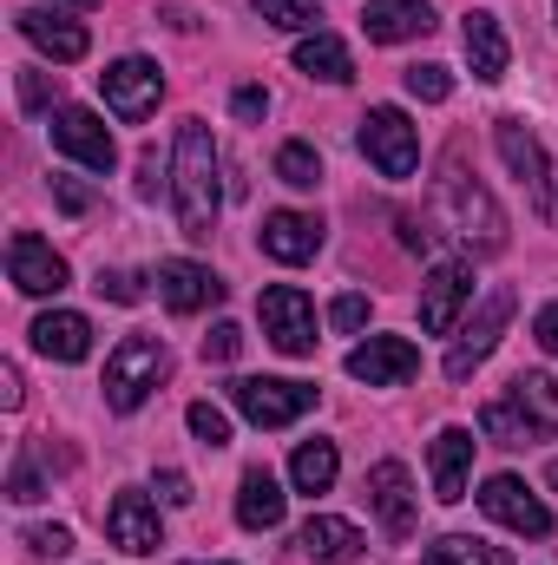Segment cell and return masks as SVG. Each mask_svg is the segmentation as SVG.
Returning <instances> with one entry per match:
<instances>
[{"mask_svg": "<svg viewBox=\"0 0 558 565\" xmlns=\"http://www.w3.org/2000/svg\"><path fill=\"white\" fill-rule=\"evenodd\" d=\"M433 231L460 237L473 257L506 250V211H500V204H493V191H486V184H473L460 164L440 178V198H433V224H427V237H433Z\"/></svg>", "mask_w": 558, "mask_h": 565, "instance_id": "cell-2", "label": "cell"}, {"mask_svg": "<svg viewBox=\"0 0 558 565\" xmlns=\"http://www.w3.org/2000/svg\"><path fill=\"white\" fill-rule=\"evenodd\" d=\"M230 113H237L244 126H257V119L270 113V93H264V86H237V93H230Z\"/></svg>", "mask_w": 558, "mask_h": 565, "instance_id": "cell-41", "label": "cell"}, {"mask_svg": "<svg viewBox=\"0 0 558 565\" xmlns=\"http://www.w3.org/2000/svg\"><path fill=\"white\" fill-rule=\"evenodd\" d=\"M20 33H26L53 66H73V60H86V46H93V33H86L79 20L46 13V7H26V13H20Z\"/></svg>", "mask_w": 558, "mask_h": 565, "instance_id": "cell-22", "label": "cell"}, {"mask_svg": "<svg viewBox=\"0 0 558 565\" xmlns=\"http://www.w3.org/2000/svg\"><path fill=\"white\" fill-rule=\"evenodd\" d=\"M506 395L533 415V427H539V434H558V375H546V369H526V375H513V382H506Z\"/></svg>", "mask_w": 558, "mask_h": 565, "instance_id": "cell-28", "label": "cell"}, {"mask_svg": "<svg viewBox=\"0 0 558 565\" xmlns=\"http://www.w3.org/2000/svg\"><path fill=\"white\" fill-rule=\"evenodd\" d=\"M473 447H480L473 427H440V434H433V454H427V460H433V500H440V507H460V500H466Z\"/></svg>", "mask_w": 558, "mask_h": 565, "instance_id": "cell-20", "label": "cell"}, {"mask_svg": "<svg viewBox=\"0 0 558 565\" xmlns=\"http://www.w3.org/2000/svg\"><path fill=\"white\" fill-rule=\"evenodd\" d=\"M53 204H60L66 217H86V211H93V184H79V178H53Z\"/></svg>", "mask_w": 558, "mask_h": 565, "instance_id": "cell-39", "label": "cell"}, {"mask_svg": "<svg viewBox=\"0 0 558 565\" xmlns=\"http://www.w3.org/2000/svg\"><path fill=\"white\" fill-rule=\"evenodd\" d=\"M250 7H257L270 26H282V33H322V26H315L322 13H315L309 0H250Z\"/></svg>", "mask_w": 558, "mask_h": 565, "instance_id": "cell-33", "label": "cell"}, {"mask_svg": "<svg viewBox=\"0 0 558 565\" xmlns=\"http://www.w3.org/2000/svg\"><path fill=\"white\" fill-rule=\"evenodd\" d=\"M20 540H26V553H40V559H66V553H73V533H66V526H26Z\"/></svg>", "mask_w": 558, "mask_h": 565, "instance_id": "cell-37", "label": "cell"}, {"mask_svg": "<svg viewBox=\"0 0 558 565\" xmlns=\"http://www.w3.org/2000/svg\"><path fill=\"white\" fill-rule=\"evenodd\" d=\"M46 493H53V487H46V473H40V454L20 447L13 467H7V500H13V507H33V500H46Z\"/></svg>", "mask_w": 558, "mask_h": 565, "instance_id": "cell-32", "label": "cell"}, {"mask_svg": "<svg viewBox=\"0 0 558 565\" xmlns=\"http://www.w3.org/2000/svg\"><path fill=\"white\" fill-rule=\"evenodd\" d=\"M415 369H420V349L408 335H368V342L348 349V375L368 382V388H401Z\"/></svg>", "mask_w": 558, "mask_h": 565, "instance_id": "cell-15", "label": "cell"}, {"mask_svg": "<svg viewBox=\"0 0 558 565\" xmlns=\"http://www.w3.org/2000/svg\"><path fill=\"white\" fill-rule=\"evenodd\" d=\"M362 493H368V507H375V520H382L388 540H408V533H415L420 500H415V473H408L401 460H375L368 480H362Z\"/></svg>", "mask_w": 558, "mask_h": 565, "instance_id": "cell-13", "label": "cell"}, {"mask_svg": "<svg viewBox=\"0 0 558 565\" xmlns=\"http://www.w3.org/2000/svg\"><path fill=\"white\" fill-rule=\"evenodd\" d=\"M184 565H224V559H184Z\"/></svg>", "mask_w": 558, "mask_h": 565, "instance_id": "cell-49", "label": "cell"}, {"mask_svg": "<svg viewBox=\"0 0 558 565\" xmlns=\"http://www.w3.org/2000/svg\"><path fill=\"white\" fill-rule=\"evenodd\" d=\"M257 316H264V335L277 342L282 355H315V302L296 289V282H270L257 296Z\"/></svg>", "mask_w": 558, "mask_h": 565, "instance_id": "cell-10", "label": "cell"}, {"mask_svg": "<svg viewBox=\"0 0 558 565\" xmlns=\"http://www.w3.org/2000/svg\"><path fill=\"white\" fill-rule=\"evenodd\" d=\"M460 46H466V66H473V79H486V86H500V79H506V66H513V46H506V26H500V13L473 7V13L460 20Z\"/></svg>", "mask_w": 558, "mask_h": 565, "instance_id": "cell-18", "label": "cell"}, {"mask_svg": "<svg viewBox=\"0 0 558 565\" xmlns=\"http://www.w3.org/2000/svg\"><path fill=\"white\" fill-rule=\"evenodd\" d=\"M237 355H244V329L237 322H217L204 335V362H237Z\"/></svg>", "mask_w": 558, "mask_h": 565, "instance_id": "cell-38", "label": "cell"}, {"mask_svg": "<svg viewBox=\"0 0 558 565\" xmlns=\"http://www.w3.org/2000/svg\"><path fill=\"white\" fill-rule=\"evenodd\" d=\"M139 191L144 198H158V151H144L139 158Z\"/></svg>", "mask_w": 558, "mask_h": 565, "instance_id": "cell-46", "label": "cell"}, {"mask_svg": "<svg viewBox=\"0 0 558 565\" xmlns=\"http://www.w3.org/2000/svg\"><path fill=\"white\" fill-rule=\"evenodd\" d=\"M355 145H362V158H368L382 178H415L420 132H415V119H408L401 106H368V119H362Z\"/></svg>", "mask_w": 558, "mask_h": 565, "instance_id": "cell-5", "label": "cell"}, {"mask_svg": "<svg viewBox=\"0 0 558 565\" xmlns=\"http://www.w3.org/2000/svg\"><path fill=\"white\" fill-rule=\"evenodd\" d=\"M106 540H112L119 553H132V559H144V553L164 546V520H158V507L144 500L139 487L112 493V507H106Z\"/></svg>", "mask_w": 558, "mask_h": 565, "instance_id": "cell-16", "label": "cell"}, {"mask_svg": "<svg viewBox=\"0 0 558 565\" xmlns=\"http://www.w3.org/2000/svg\"><path fill=\"white\" fill-rule=\"evenodd\" d=\"M277 178L289 184V191H315V184H322V151H315L309 139H289L277 151Z\"/></svg>", "mask_w": 558, "mask_h": 565, "instance_id": "cell-31", "label": "cell"}, {"mask_svg": "<svg viewBox=\"0 0 558 565\" xmlns=\"http://www.w3.org/2000/svg\"><path fill=\"white\" fill-rule=\"evenodd\" d=\"M164 375H171V349L158 335H119V349L106 355V408L112 415L144 408Z\"/></svg>", "mask_w": 558, "mask_h": 565, "instance_id": "cell-3", "label": "cell"}, {"mask_svg": "<svg viewBox=\"0 0 558 565\" xmlns=\"http://www.w3.org/2000/svg\"><path fill=\"white\" fill-rule=\"evenodd\" d=\"M329 322H335L342 335H355V329L368 322V296H355V289H348V296H335V309H329Z\"/></svg>", "mask_w": 558, "mask_h": 565, "instance_id": "cell-40", "label": "cell"}, {"mask_svg": "<svg viewBox=\"0 0 558 565\" xmlns=\"http://www.w3.org/2000/svg\"><path fill=\"white\" fill-rule=\"evenodd\" d=\"M480 513L500 520V526L519 533V540H546V533H552V507H546L519 473H493V480L480 487Z\"/></svg>", "mask_w": 558, "mask_h": 565, "instance_id": "cell-11", "label": "cell"}, {"mask_svg": "<svg viewBox=\"0 0 558 565\" xmlns=\"http://www.w3.org/2000/svg\"><path fill=\"white\" fill-rule=\"evenodd\" d=\"M335 473H342V454H335V440H302L296 454H289V480H296V493H329L335 487Z\"/></svg>", "mask_w": 558, "mask_h": 565, "instance_id": "cell-27", "label": "cell"}, {"mask_svg": "<svg viewBox=\"0 0 558 565\" xmlns=\"http://www.w3.org/2000/svg\"><path fill=\"white\" fill-rule=\"evenodd\" d=\"M513 309H519V296H513L506 282H500V289H486L480 316H466V322H460V342H453V349H447V362H440V369H447V382H466V375L500 349V335H506Z\"/></svg>", "mask_w": 558, "mask_h": 565, "instance_id": "cell-6", "label": "cell"}, {"mask_svg": "<svg viewBox=\"0 0 558 565\" xmlns=\"http://www.w3.org/2000/svg\"><path fill=\"white\" fill-rule=\"evenodd\" d=\"M53 7H99V0H53Z\"/></svg>", "mask_w": 558, "mask_h": 565, "instance_id": "cell-48", "label": "cell"}, {"mask_svg": "<svg viewBox=\"0 0 558 565\" xmlns=\"http://www.w3.org/2000/svg\"><path fill=\"white\" fill-rule=\"evenodd\" d=\"M158 500H164V507H191L197 493H191V480H184L178 467H164V473H158Z\"/></svg>", "mask_w": 558, "mask_h": 565, "instance_id": "cell-43", "label": "cell"}, {"mask_svg": "<svg viewBox=\"0 0 558 565\" xmlns=\"http://www.w3.org/2000/svg\"><path fill=\"white\" fill-rule=\"evenodd\" d=\"M26 335H33V349H40L46 362H86V355H93V322H86L79 309H46Z\"/></svg>", "mask_w": 558, "mask_h": 565, "instance_id": "cell-23", "label": "cell"}, {"mask_svg": "<svg viewBox=\"0 0 558 565\" xmlns=\"http://www.w3.org/2000/svg\"><path fill=\"white\" fill-rule=\"evenodd\" d=\"M362 526L355 520H342V513H309L302 520V533H296V553L315 565H355L362 559Z\"/></svg>", "mask_w": 558, "mask_h": 565, "instance_id": "cell-19", "label": "cell"}, {"mask_svg": "<svg viewBox=\"0 0 558 565\" xmlns=\"http://www.w3.org/2000/svg\"><path fill=\"white\" fill-rule=\"evenodd\" d=\"M466 302H473V264H466V257L433 264L427 282H420V329H427V335H453Z\"/></svg>", "mask_w": 558, "mask_h": 565, "instance_id": "cell-12", "label": "cell"}, {"mask_svg": "<svg viewBox=\"0 0 558 565\" xmlns=\"http://www.w3.org/2000/svg\"><path fill=\"white\" fill-rule=\"evenodd\" d=\"M20 402H26V388H20V369L7 362L0 369V408H20Z\"/></svg>", "mask_w": 558, "mask_h": 565, "instance_id": "cell-45", "label": "cell"}, {"mask_svg": "<svg viewBox=\"0 0 558 565\" xmlns=\"http://www.w3.org/2000/svg\"><path fill=\"white\" fill-rule=\"evenodd\" d=\"M151 282H158L164 309H178V316H197V309L224 302V277H217V270H204V264H191V257H164Z\"/></svg>", "mask_w": 558, "mask_h": 565, "instance_id": "cell-17", "label": "cell"}, {"mask_svg": "<svg viewBox=\"0 0 558 565\" xmlns=\"http://www.w3.org/2000/svg\"><path fill=\"white\" fill-rule=\"evenodd\" d=\"M230 408L250 427H289L315 408V388L289 382V375H244V382H230Z\"/></svg>", "mask_w": 558, "mask_h": 565, "instance_id": "cell-4", "label": "cell"}, {"mask_svg": "<svg viewBox=\"0 0 558 565\" xmlns=\"http://www.w3.org/2000/svg\"><path fill=\"white\" fill-rule=\"evenodd\" d=\"M7 277H13L20 296H60V289L73 282V270H66V257H60L46 237L13 231V237H7Z\"/></svg>", "mask_w": 558, "mask_h": 565, "instance_id": "cell-14", "label": "cell"}, {"mask_svg": "<svg viewBox=\"0 0 558 565\" xmlns=\"http://www.w3.org/2000/svg\"><path fill=\"white\" fill-rule=\"evenodd\" d=\"M282 507H289V493L277 487L270 467H250V473L237 480V526H244V533H277Z\"/></svg>", "mask_w": 558, "mask_h": 565, "instance_id": "cell-25", "label": "cell"}, {"mask_svg": "<svg viewBox=\"0 0 558 565\" xmlns=\"http://www.w3.org/2000/svg\"><path fill=\"white\" fill-rule=\"evenodd\" d=\"M362 33H368L375 46L420 40V33H433V7H427V0H368V13H362Z\"/></svg>", "mask_w": 558, "mask_h": 565, "instance_id": "cell-24", "label": "cell"}, {"mask_svg": "<svg viewBox=\"0 0 558 565\" xmlns=\"http://www.w3.org/2000/svg\"><path fill=\"white\" fill-rule=\"evenodd\" d=\"M46 139L60 158H73V164H86V171H112L119 164V139L106 132V119L93 113V106H53V126H46Z\"/></svg>", "mask_w": 558, "mask_h": 565, "instance_id": "cell-8", "label": "cell"}, {"mask_svg": "<svg viewBox=\"0 0 558 565\" xmlns=\"http://www.w3.org/2000/svg\"><path fill=\"white\" fill-rule=\"evenodd\" d=\"M53 99H60V79H53V73H33V66H26V73H20V106H26V113H46Z\"/></svg>", "mask_w": 558, "mask_h": 565, "instance_id": "cell-36", "label": "cell"}, {"mask_svg": "<svg viewBox=\"0 0 558 565\" xmlns=\"http://www.w3.org/2000/svg\"><path fill=\"white\" fill-rule=\"evenodd\" d=\"M296 73L302 79H322V86H348L355 79V53L335 33H302L296 40Z\"/></svg>", "mask_w": 558, "mask_h": 565, "instance_id": "cell-26", "label": "cell"}, {"mask_svg": "<svg viewBox=\"0 0 558 565\" xmlns=\"http://www.w3.org/2000/svg\"><path fill=\"white\" fill-rule=\"evenodd\" d=\"M184 427H191L204 447H230V415L211 408V402H191V408H184Z\"/></svg>", "mask_w": 558, "mask_h": 565, "instance_id": "cell-35", "label": "cell"}, {"mask_svg": "<svg viewBox=\"0 0 558 565\" xmlns=\"http://www.w3.org/2000/svg\"><path fill=\"white\" fill-rule=\"evenodd\" d=\"M480 434H486V440H500V447H533V440H546V434L533 427V415H526L513 395H500V402H486V408H480Z\"/></svg>", "mask_w": 558, "mask_h": 565, "instance_id": "cell-29", "label": "cell"}, {"mask_svg": "<svg viewBox=\"0 0 558 565\" xmlns=\"http://www.w3.org/2000/svg\"><path fill=\"white\" fill-rule=\"evenodd\" d=\"M99 93H106V113H112V119L139 126V119L158 113V99H164V73H158L144 53H126V60H112V66L99 73Z\"/></svg>", "mask_w": 558, "mask_h": 565, "instance_id": "cell-9", "label": "cell"}, {"mask_svg": "<svg viewBox=\"0 0 558 565\" xmlns=\"http://www.w3.org/2000/svg\"><path fill=\"white\" fill-rule=\"evenodd\" d=\"M401 79H408V93H415L420 106H440V99H453V73H447V66H433V60H427V66H408Z\"/></svg>", "mask_w": 558, "mask_h": 565, "instance_id": "cell-34", "label": "cell"}, {"mask_svg": "<svg viewBox=\"0 0 558 565\" xmlns=\"http://www.w3.org/2000/svg\"><path fill=\"white\" fill-rule=\"evenodd\" d=\"M420 565H513V559H506V546H486V540H473V533H447V540L427 546Z\"/></svg>", "mask_w": 558, "mask_h": 565, "instance_id": "cell-30", "label": "cell"}, {"mask_svg": "<svg viewBox=\"0 0 558 565\" xmlns=\"http://www.w3.org/2000/svg\"><path fill=\"white\" fill-rule=\"evenodd\" d=\"M99 296H112V302H139L144 289L132 270H99Z\"/></svg>", "mask_w": 558, "mask_h": 565, "instance_id": "cell-42", "label": "cell"}, {"mask_svg": "<svg viewBox=\"0 0 558 565\" xmlns=\"http://www.w3.org/2000/svg\"><path fill=\"white\" fill-rule=\"evenodd\" d=\"M171 211L178 231L191 244H211L217 217H224V184H217V139L204 119H184L178 145H171Z\"/></svg>", "mask_w": 558, "mask_h": 565, "instance_id": "cell-1", "label": "cell"}, {"mask_svg": "<svg viewBox=\"0 0 558 565\" xmlns=\"http://www.w3.org/2000/svg\"><path fill=\"white\" fill-rule=\"evenodd\" d=\"M546 487H552V493H558V460H552V467H546Z\"/></svg>", "mask_w": 558, "mask_h": 565, "instance_id": "cell-47", "label": "cell"}, {"mask_svg": "<svg viewBox=\"0 0 558 565\" xmlns=\"http://www.w3.org/2000/svg\"><path fill=\"white\" fill-rule=\"evenodd\" d=\"M493 145H500V158H506V171L526 184V198H533V211L558 224V191H552V164H546V145L533 139V126L526 119H500L493 126Z\"/></svg>", "mask_w": 558, "mask_h": 565, "instance_id": "cell-7", "label": "cell"}, {"mask_svg": "<svg viewBox=\"0 0 558 565\" xmlns=\"http://www.w3.org/2000/svg\"><path fill=\"white\" fill-rule=\"evenodd\" d=\"M257 244L277 264H309L322 250V217H309V211H270L264 231H257Z\"/></svg>", "mask_w": 558, "mask_h": 565, "instance_id": "cell-21", "label": "cell"}, {"mask_svg": "<svg viewBox=\"0 0 558 565\" xmlns=\"http://www.w3.org/2000/svg\"><path fill=\"white\" fill-rule=\"evenodd\" d=\"M533 342H539L546 355H558V302H546V309L533 316Z\"/></svg>", "mask_w": 558, "mask_h": 565, "instance_id": "cell-44", "label": "cell"}]
</instances>
